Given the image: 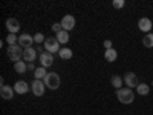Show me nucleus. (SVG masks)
Returning <instances> with one entry per match:
<instances>
[{
    "instance_id": "f257e3e1",
    "label": "nucleus",
    "mask_w": 153,
    "mask_h": 115,
    "mask_svg": "<svg viewBox=\"0 0 153 115\" xmlns=\"http://www.w3.org/2000/svg\"><path fill=\"white\" fill-rule=\"evenodd\" d=\"M117 98L121 105H132L135 100V94L130 87H121L117 91Z\"/></svg>"
},
{
    "instance_id": "f03ea898",
    "label": "nucleus",
    "mask_w": 153,
    "mask_h": 115,
    "mask_svg": "<svg viewBox=\"0 0 153 115\" xmlns=\"http://www.w3.org/2000/svg\"><path fill=\"white\" fill-rule=\"evenodd\" d=\"M45 84L48 89H51V91H55V89L60 87L61 84V80H60V75L57 72H48V75L45 77Z\"/></svg>"
},
{
    "instance_id": "7ed1b4c3",
    "label": "nucleus",
    "mask_w": 153,
    "mask_h": 115,
    "mask_svg": "<svg viewBox=\"0 0 153 115\" xmlns=\"http://www.w3.org/2000/svg\"><path fill=\"white\" fill-rule=\"evenodd\" d=\"M8 57H9V60H12V61H20V60H23V51H22V46L20 45H14V46H9L8 48Z\"/></svg>"
},
{
    "instance_id": "20e7f679",
    "label": "nucleus",
    "mask_w": 153,
    "mask_h": 115,
    "mask_svg": "<svg viewBox=\"0 0 153 115\" xmlns=\"http://www.w3.org/2000/svg\"><path fill=\"white\" fill-rule=\"evenodd\" d=\"M43 45H45V51L49 54L60 52V43L55 37H46V42Z\"/></svg>"
},
{
    "instance_id": "39448f33",
    "label": "nucleus",
    "mask_w": 153,
    "mask_h": 115,
    "mask_svg": "<svg viewBox=\"0 0 153 115\" xmlns=\"http://www.w3.org/2000/svg\"><path fill=\"white\" fill-rule=\"evenodd\" d=\"M45 89H46V84L43 80H34L31 84V91L35 97H42L45 94Z\"/></svg>"
},
{
    "instance_id": "423d86ee",
    "label": "nucleus",
    "mask_w": 153,
    "mask_h": 115,
    "mask_svg": "<svg viewBox=\"0 0 153 115\" xmlns=\"http://www.w3.org/2000/svg\"><path fill=\"white\" fill-rule=\"evenodd\" d=\"M124 83L127 84V87H138V84H139L138 75L135 72H126L124 74Z\"/></svg>"
},
{
    "instance_id": "0eeeda50",
    "label": "nucleus",
    "mask_w": 153,
    "mask_h": 115,
    "mask_svg": "<svg viewBox=\"0 0 153 115\" xmlns=\"http://www.w3.org/2000/svg\"><path fill=\"white\" fill-rule=\"evenodd\" d=\"M60 23H61V28L65 29V31H68V32H69V31H72V29L75 28V19H74L71 14L65 16V17L61 19V22H60Z\"/></svg>"
},
{
    "instance_id": "6e6552de",
    "label": "nucleus",
    "mask_w": 153,
    "mask_h": 115,
    "mask_svg": "<svg viewBox=\"0 0 153 115\" xmlns=\"http://www.w3.org/2000/svg\"><path fill=\"white\" fill-rule=\"evenodd\" d=\"M5 26H6V29H8L9 34H16V32H19V29H20V23H19L17 19L9 17V19L5 22Z\"/></svg>"
},
{
    "instance_id": "1a4fd4ad",
    "label": "nucleus",
    "mask_w": 153,
    "mask_h": 115,
    "mask_svg": "<svg viewBox=\"0 0 153 115\" xmlns=\"http://www.w3.org/2000/svg\"><path fill=\"white\" fill-rule=\"evenodd\" d=\"M38 60H40V65L43 68H49V66H52V63H54V55L45 51L43 54L38 55Z\"/></svg>"
},
{
    "instance_id": "9d476101",
    "label": "nucleus",
    "mask_w": 153,
    "mask_h": 115,
    "mask_svg": "<svg viewBox=\"0 0 153 115\" xmlns=\"http://www.w3.org/2000/svg\"><path fill=\"white\" fill-rule=\"evenodd\" d=\"M152 26H153V25H152V20L150 19H147V17H141V19H139L138 20V29L139 31H143V32H150L152 31Z\"/></svg>"
},
{
    "instance_id": "9b49d317",
    "label": "nucleus",
    "mask_w": 153,
    "mask_h": 115,
    "mask_svg": "<svg viewBox=\"0 0 153 115\" xmlns=\"http://www.w3.org/2000/svg\"><path fill=\"white\" fill-rule=\"evenodd\" d=\"M32 43H34V37L29 35V34H22V35L19 37V45H20L23 49L32 48Z\"/></svg>"
},
{
    "instance_id": "f8f14e48",
    "label": "nucleus",
    "mask_w": 153,
    "mask_h": 115,
    "mask_svg": "<svg viewBox=\"0 0 153 115\" xmlns=\"http://www.w3.org/2000/svg\"><path fill=\"white\" fill-rule=\"evenodd\" d=\"M14 87V91H16V94H19V95H23V94H26L28 91H29V86H28V83L25 81V80H19V81H16V84L12 86Z\"/></svg>"
},
{
    "instance_id": "ddd939ff",
    "label": "nucleus",
    "mask_w": 153,
    "mask_h": 115,
    "mask_svg": "<svg viewBox=\"0 0 153 115\" xmlns=\"http://www.w3.org/2000/svg\"><path fill=\"white\" fill-rule=\"evenodd\" d=\"M35 58H37V49H34V48L23 49V60L25 61L32 63V61H35Z\"/></svg>"
},
{
    "instance_id": "4468645a",
    "label": "nucleus",
    "mask_w": 153,
    "mask_h": 115,
    "mask_svg": "<svg viewBox=\"0 0 153 115\" xmlns=\"http://www.w3.org/2000/svg\"><path fill=\"white\" fill-rule=\"evenodd\" d=\"M14 87L11 86H2L0 87V97L3 100H12V95H14Z\"/></svg>"
},
{
    "instance_id": "2eb2a0df",
    "label": "nucleus",
    "mask_w": 153,
    "mask_h": 115,
    "mask_svg": "<svg viewBox=\"0 0 153 115\" xmlns=\"http://www.w3.org/2000/svg\"><path fill=\"white\" fill-rule=\"evenodd\" d=\"M14 71L17 74H25L28 71V63H25V60H20V61H16L14 63Z\"/></svg>"
},
{
    "instance_id": "dca6fc26",
    "label": "nucleus",
    "mask_w": 153,
    "mask_h": 115,
    "mask_svg": "<svg viewBox=\"0 0 153 115\" xmlns=\"http://www.w3.org/2000/svg\"><path fill=\"white\" fill-rule=\"evenodd\" d=\"M55 38L58 40V43L60 45H66L68 42H69V32L68 31H60V32H57V35H55Z\"/></svg>"
},
{
    "instance_id": "f3484780",
    "label": "nucleus",
    "mask_w": 153,
    "mask_h": 115,
    "mask_svg": "<svg viewBox=\"0 0 153 115\" xmlns=\"http://www.w3.org/2000/svg\"><path fill=\"white\" fill-rule=\"evenodd\" d=\"M117 57H118V52H117V49H106L104 51V58L107 60V61H115L117 60Z\"/></svg>"
},
{
    "instance_id": "a211bd4d",
    "label": "nucleus",
    "mask_w": 153,
    "mask_h": 115,
    "mask_svg": "<svg viewBox=\"0 0 153 115\" xmlns=\"http://www.w3.org/2000/svg\"><path fill=\"white\" fill-rule=\"evenodd\" d=\"M110 83H112V86H113V87H117V91H118V89H121V87H123L124 78H121L120 75H112Z\"/></svg>"
},
{
    "instance_id": "6ab92c4d",
    "label": "nucleus",
    "mask_w": 153,
    "mask_h": 115,
    "mask_svg": "<svg viewBox=\"0 0 153 115\" xmlns=\"http://www.w3.org/2000/svg\"><path fill=\"white\" fill-rule=\"evenodd\" d=\"M58 55H60V58H63V60H69V58H72L74 52H72L69 48H61L60 52H58Z\"/></svg>"
},
{
    "instance_id": "aec40b11",
    "label": "nucleus",
    "mask_w": 153,
    "mask_h": 115,
    "mask_svg": "<svg viewBox=\"0 0 153 115\" xmlns=\"http://www.w3.org/2000/svg\"><path fill=\"white\" fill-rule=\"evenodd\" d=\"M46 75H48V72H46V68H43V66L37 68L35 72H34L35 80H45V77H46Z\"/></svg>"
},
{
    "instance_id": "412c9836",
    "label": "nucleus",
    "mask_w": 153,
    "mask_h": 115,
    "mask_svg": "<svg viewBox=\"0 0 153 115\" xmlns=\"http://www.w3.org/2000/svg\"><path fill=\"white\" fill-rule=\"evenodd\" d=\"M136 92H138L139 95H147V94L150 92V86L146 84V83H139L138 87H136Z\"/></svg>"
},
{
    "instance_id": "4be33fe9",
    "label": "nucleus",
    "mask_w": 153,
    "mask_h": 115,
    "mask_svg": "<svg viewBox=\"0 0 153 115\" xmlns=\"http://www.w3.org/2000/svg\"><path fill=\"white\" fill-rule=\"evenodd\" d=\"M143 45H144L146 48H153V32H149V34L144 35Z\"/></svg>"
},
{
    "instance_id": "5701e85b",
    "label": "nucleus",
    "mask_w": 153,
    "mask_h": 115,
    "mask_svg": "<svg viewBox=\"0 0 153 115\" xmlns=\"http://www.w3.org/2000/svg\"><path fill=\"white\" fill-rule=\"evenodd\" d=\"M6 43H8L9 46L19 45V37H17L16 34H8V37H6Z\"/></svg>"
},
{
    "instance_id": "b1692460",
    "label": "nucleus",
    "mask_w": 153,
    "mask_h": 115,
    "mask_svg": "<svg viewBox=\"0 0 153 115\" xmlns=\"http://www.w3.org/2000/svg\"><path fill=\"white\" fill-rule=\"evenodd\" d=\"M34 42H35V43H38V45H42V43H45V42H46V37H45L42 32H37V34L34 35Z\"/></svg>"
},
{
    "instance_id": "393cba45",
    "label": "nucleus",
    "mask_w": 153,
    "mask_h": 115,
    "mask_svg": "<svg viewBox=\"0 0 153 115\" xmlns=\"http://www.w3.org/2000/svg\"><path fill=\"white\" fill-rule=\"evenodd\" d=\"M112 6H113L115 9H123V8L126 6V0H113Z\"/></svg>"
},
{
    "instance_id": "a878e982",
    "label": "nucleus",
    "mask_w": 153,
    "mask_h": 115,
    "mask_svg": "<svg viewBox=\"0 0 153 115\" xmlns=\"http://www.w3.org/2000/svg\"><path fill=\"white\" fill-rule=\"evenodd\" d=\"M52 31L57 34V32H60V31H63V28H61V23H54L52 25Z\"/></svg>"
},
{
    "instance_id": "bb28decb",
    "label": "nucleus",
    "mask_w": 153,
    "mask_h": 115,
    "mask_svg": "<svg viewBox=\"0 0 153 115\" xmlns=\"http://www.w3.org/2000/svg\"><path fill=\"white\" fill-rule=\"evenodd\" d=\"M103 45H104V48H106V49H112V42H110V40H104V43H103Z\"/></svg>"
},
{
    "instance_id": "cd10ccee",
    "label": "nucleus",
    "mask_w": 153,
    "mask_h": 115,
    "mask_svg": "<svg viewBox=\"0 0 153 115\" xmlns=\"http://www.w3.org/2000/svg\"><path fill=\"white\" fill-rule=\"evenodd\" d=\"M35 69H37V68L34 66V63H28V71H34V72H35Z\"/></svg>"
},
{
    "instance_id": "c85d7f7f",
    "label": "nucleus",
    "mask_w": 153,
    "mask_h": 115,
    "mask_svg": "<svg viewBox=\"0 0 153 115\" xmlns=\"http://www.w3.org/2000/svg\"><path fill=\"white\" fill-rule=\"evenodd\" d=\"M35 49H37V52H40V54H43V52H45V51H43V48H42V46H37Z\"/></svg>"
},
{
    "instance_id": "c756f323",
    "label": "nucleus",
    "mask_w": 153,
    "mask_h": 115,
    "mask_svg": "<svg viewBox=\"0 0 153 115\" xmlns=\"http://www.w3.org/2000/svg\"><path fill=\"white\" fill-rule=\"evenodd\" d=\"M152 87H153V81H152Z\"/></svg>"
}]
</instances>
